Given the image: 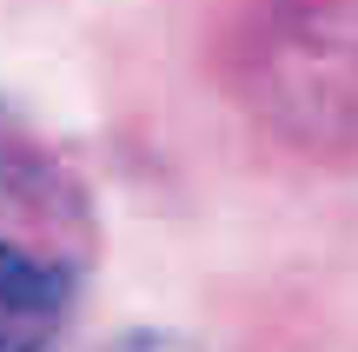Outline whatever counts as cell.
I'll return each mask as SVG.
<instances>
[{
	"instance_id": "cell-1",
	"label": "cell",
	"mask_w": 358,
	"mask_h": 352,
	"mask_svg": "<svg viewBox=\"0 0 358 352\" xmlns=\"http://www.w3.org/2000/svg\"><path fill=\"white\" fill-rule=\"evenodd\" d=\"M252 106L312 160H358V0H279L245 66Z\"/></svg>"
},
{
	"instance_id": "cell-2",
	"label": "cell",
	"mask_w": 358,
	"mask_h": 352,
	"mask_svg": "<svg viewBox=\"0 0 358 352\" xmlns=\"http://www.w3.org/2000/svg\"><path fill=\"white\" fill-rule=\"evenodd\" d=\"M73 266L27 239H0V352H53L73 319Z\"/></svg>"
}]
</instances>
